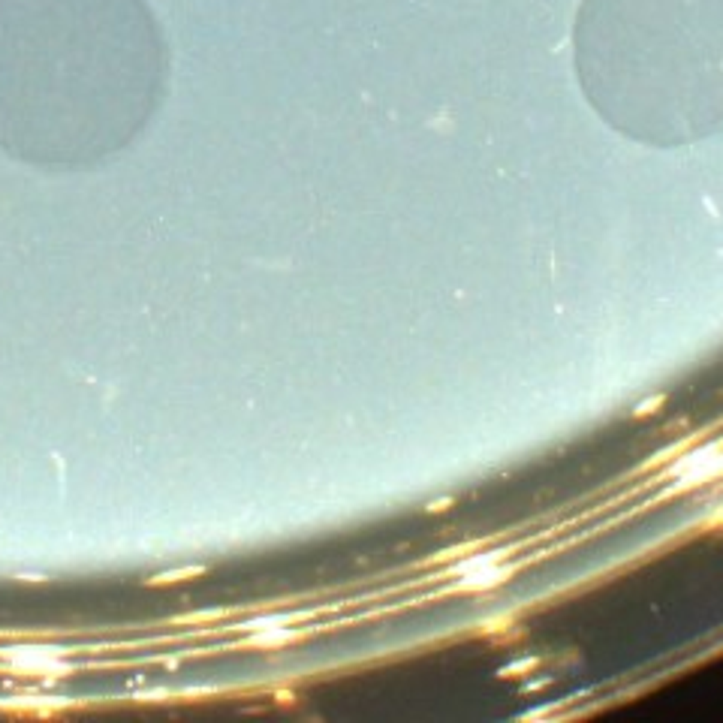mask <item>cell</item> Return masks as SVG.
<instances>
[{"label":"cell","instance_id":"6da1fadb","mask_svg":"<svg viewBox=\"0 0 723 723\" xmlns=\"http://www.w3.org/2000/svg\"><path fill=\"white\" fill-rule=\"evenodd\" d=\"M166 91V40L145 0H0V148L91 166L127 148Z\"/></svg>","mask_w":723,"mask_h":723},{"label":"cell","instance_id":"7a4b0ae2","mask_svg":"<svg viewBox=\"0 0 723 723\" xmlns=\"http://www.w3.org/2000/svg\"><path fill=\"white\" fill-rule=\"evenodd\" d=\"M579 51L600 97L678 118L723 85V0H585Z\"/></svg>","mask_w":723,"mask_h":723},{"label":"cell","instance_id":"3957f363","mask_svg":"<svg viewBox=\"0 0 723 723\" xmlns=\"http://www.w3.org/2000/svg\"><path fill=\"white\" fill-rule=\"evenodd\" d=\"M509 573H512L509 567H498V564H491V567H482L476 573H467V576H458L455 588H461V591H485V588L500 585Z\"/></svg>","mask_w":723,"mask_h":723},{"label":"cell","instance_id":"277c9868","mask_svg":"<svg viewBox=\"0 0 723 723\" xmlns=\"http://www.w3.org/2000/svg\"><path fill=\"white\" fill-rule=\"evenodd\" d=\"M503 561V552H485V555H476V557H467V561H461L455 570V576H467V573H476L482 567H491V564H500Z\"/></svg>","mask_w":723,"mask_h":723},{"label":"cell","instance_id":"5b68a950","mask_svg":"<svg viewBox=\"0 0 723 723\" xmlns=\"http://www.w3.org/2000/svg\"><path fill=\"white\" fill-rule=\"evenodd\" d=\"M666 404V395L663 392H657V395H651L648 401H642V404H636L633 407V416H651L657 410V407H663Z\"/></svg>","mask_w":723,"mask_h":723},{"label":"cell","instance_id":"8992f818","mask_svg":"<svg viewBox=\"0 0 723 723\" xmlns=\"http://www.w3.org/2000/svg\"><path fill=\"white\" fill-rule=\"evenodd\" d=\"M534 666H537V657H530V660H521V663H512V666H507L500 675H503V678H509L512 672H528V669H534Z\"/></svg>","mask_w":723,"mask_h":723},{"label":"cell","instance_id":"52a82bcc","mask_svg":"<svg viewBox=\"0 0 723 723\" xmlns=\"http://www.w3.org/2000/svg\"><path fill=\"white\" fill-rule=\"evenodd\" d=\"M452 507V498H446V500H437V503H431L428 507V512H440V509H449Z\"/></svg>","mask_w":723,"mask_h":723}]
</instances>
